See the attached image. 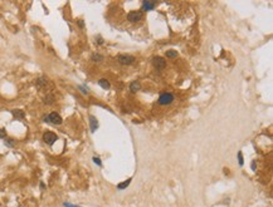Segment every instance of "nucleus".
<instances>
[{"label": "nucleus", "instance_id": "nucleus-1", "mask_svg": "<svg viewBox=\"0 0 273 207\" xmlns=\"http://www.w3.org/2000/svg\"><path fill=\"white\" fill-rule=\"evenodd\" d=\"M173 101H174V95L171 93H162L159 97V104H161V106L171 104Z\"/></svg>", "mask_w": 273, "mask_h": 207}, {"label": "nucleus", "instance_id": "nucleus-2", "mask_svg": "<svg viewBox=\"0 0 273 207\" xmlns=\"http://www.w3.org/2000/svg\"><path fill=\"white\" fill-rule=\"evenodd\" d=\"M117 60H118V63L122 64V65H130L135 62V57L129 55V54H121V55H118Z\"/></svg>", "mask_w": 273, "mask_h": 207}, {"label": "nucleus", "instance_id": "nucleus-3", "mask_svg": "<svg viewBox=\"0 0 273 207\" xmlns=\"http://www.w3.org/2000/svg\"><path fill=\"white\" fill-rule=\"evenodd\" d=\"M127 19L131 23H137L142 19V11L140 10H133V11H130L129 15H127Z\"/></svg>", "mask_w": 273, "mask_h": 207}, {"label": "nucleus", "instance_id": "nucleus-4", "mask_svg": "<svg viewBox=\"0 0 273 207\" xmlns=\"http://www.w3.org/2000/svg\"><path fill=\"white\" fill-rule=\"evenodd\" d=\"M57 139H58L57 135H56V133H53V132H45L43 135V141L47 144H49V146H52L54 142L57 141Z\"/></svg>", "mask_w": 273, "mask_h": 207}, {"label": "nucleus", "instance_id": "nucleus-5", "mask_svg": "<svg viewBox=\"0 0 273 207\" xmlns=\"http://www.w3.org/2000/svg\"><path fill=\"white\" fill-rule=\"evenodd\" d=\"M48 121H49V123L57 124V126L62 124V122H63L62 117H60V115H59L58 113H56V112H53V113H51V114H48Z\"/></svg>", "mask_w": 273, "mask_h": 207}, {"label": "nucleus", "instance_id": "nucleus-6", "mask_svg": "<svg viewBox=\"0 0 273 207\" xmlns=\"http://www.w3.org/2000/svg\"><path fill=\"white\" fill-rule=\"evenodd\" d=\"M152 63H154V67H155L157 70H162V69L166 67V62H165V60H164L161 57H156V58H154Z\"/></svg>", "mask_w": 273, "mask_h": 207}, {"label": "nucleus", "instance_id": "nucleus-7", "mask_svg": "<svg viewBox=\"0 0 273 207\" xmlns=\"http://www.w3.org/2000/svg\"><path fill=\"white\" fill-rule=\"evenodd\" d=\"M47 84H48V79L45 77H40L37 79V82H35V86H37L38 89H43Z\"/></svg>", "mask_w": 273, "mask_h": 207}, {"label": "nucleus", "instance_id": "nucleus-8", "mask_svg": "<svg viewBox=\"0 0 273 207\" xmlns=\"http://www.w3.org/2000/svg\"><path fill=\"white\" fill-rule=\"evenodd\" d=\"M155 8V3L154 1H147V0H145L142 3V10L144 11H150Z\"/></svg>", "mask_w": 273, "mask_h": 207}, {"label": "nucleus", "instance_id": "nucleus-9", "mask_svg": "<svg viewBox=\"0 0 273 207\" xmlns=\"http://www.w3.org/2000/svg\"><path fill=\"white\" fill-rule=\"evenodd\" d=\"M89 126H91V131L92 132H96V129L98 128V122H97V118L93 117V115L89 117Z\"/></svg>", "mask_w": 273, "mask_h": 207}, {"label": "nucleus", "instance_id": "nucleus-10", "mask_svg": "<svg viewBox=\"0 0 273 207\" xmlns=\"http://www.w3.org/2000/svg\"><path fill=\"white\" fill-rule=\"evenodd\" d=\"M11 114L14 115V118L15 119H23L24 117H25V114H24L23 111H20V109H14V111H11Z\"/></svg>", "mask_w": 273, "mask_h": 207}, {"label": "nucleus", "instance_id": "nucleus-11", "mask_svg": "<svg viewBox=\"0 0 273 207\" xmlns=\"http://www.w3.org/2000/svg\"><path fill=\"white\" fill-rule=\"evenodd\" d=\"M98 84H100V86L103 88V89H110V87H111V86H110V82H108L107 79H105V78L100 79V81H98Z\"/></svg>", "mask_w": 273, "mask_h": 207}, {"label": "nucleus", "instance_id": "nucleus-12", "mask_svg": "<svg viewBox=\"0 0 273 207\" xmlns=\"http://www.w3.org/2000/svg\"><path fill=\"white\" fill-rule=\"evenodd\" d=\"M130 90L132 93H135V92H137V90H140V83L138 82H132L131 84H130Z\"/></svg>", "mask_w": 273, "mask_h": 207}, {"label": "nucleus", "instance_id": "nucleus-13", "mask_svg": "<svg viewBox=\"0 0 273 207\" xmlns=\"http://www.w3.org/2000/svg\"><path fill=\"white\" fill-rule=\"evenodd\" d=\"M53 102H54V97L52 94L45 95V98H44V103H45V104H52Z\"/></svg>", "mask_w": 273, "mask_h": 207}, {"label": "nucleus", "instance_id": "nucleus-14", "mask_svg": "<svg viewBox=\"0 0 273 207\" xmlns=\"http://www.w3.org/2000/svg\"><path fill=\"white\" fill-rule=\"evenodd\" d=\"M130 182H131V180H127V181L122 182V183H118L117 185V188H118V190H123V188H126L127 186L130 185Z\"/></svg>", "mask_w": 273, "mask_h": 207}, {"label": "nucleus", "instance_id": "nucleus-15", "mask_svg": "<svg viewBox=\"0 0 273 207\" xmlns=\"http://www.w3.org/2000/svg\"><path fill=\"white\" fill-rule=\"evenodd\" d=\"M91 59H92L93 62H97V63H98V62H101V60H103V57H102L101 54H93Z\"/></svg>", "mask_w": 273, "mask_h": 207}, {"label": "nucleus", "instance_id": "nucleus-16", "mask_svg": "<svg viewBox=\"0 0 273 207\" xmlns=\"http://www.w3.org/2000/svg\"><path fill=\"white\" fill-rule=\"evenodd\" d=\"M178 55V52L176 50H167L166 52V57L167 58H175Z\"/></svg>", "mask_w": 273, "mask_h": 207}, {"label": "nucleus", "instance_id": "nucleus-17", "mask_svg": "<svg viewBox=\"0 0 273 207\" xmlns=\"http://www.w3.org/2000/svg\"><path fill=\"white\" fill-rule=\"evenodd\" d=\"M5 146H8V147H14V146H15V141H14V139H11V138L5 139Z\"/></svg>", "mask_w": 273, "mask_h": 207}, {"label": "nucleus", "instance_id": "nucleus-18", "mask_svg": "<svg viewBox=\"0 0 273 207\" xmlns=\"http://www.w3.org/2000/svg\"><path fill=\"white\" fill-rule=\"evenodd\" d=\"M238 160H239V164L240 166H243V155H242V152L238 153Z\"/></svg>", "mask_w": 273, "mask_h": 207}, {"label": "nucleus", "instance_id": "nucleus-19", "mask_svg": "<svg viewBox=\"0 0 273 207\" xmlns=\"http://www.w3.org/2000/svg\"><path fill=\"white\" fill-rule=\"evenodd\" d=\"M93 162L96 163V164H98V166H102V163H101V160L98 157H93Z\"/></svg>", "mask_w": 273, "mask_h": 207}, {"label": "nucleus", "instance_id": "nucleus-20", "mask_svg": "<svg viewBox=\"0 0 273 207\" xmlns=\"http://www.w3.org/2000/svg\"><path fill=\"white\" fill-rule=\"evenodd\" d=\"M5 137H7V131L0 129V138H5Z\"/></svg>", "mask_w": 273, "mask_h": 207}, {"label": "nucleus", "instance_id": "nucleus-21", "mask_svg": "<svg viewBox=\"0 0 273 207\" xmlns=\"http://www.w3.org/2000/svg\"><path fill=\"white\" fill-rule=\"evenodd\" d=\"M80 89H81V92H82L83 94H88V89H87V88H84V87L80 86Z\"/></svg>", "mask_w": 273, "mask_h": 207}, {"label": "nucleus", "instance_id": "nucleus-22", "mask_svg": "<svg viewBox=\"0 0 273 207\" xmlns=\"http://www.w3.org/2000/svg\"><path fill=\"white\" fill-rule=\"evenodd\" d=\"M78 27H80V28H83V27H84L83 20H78Z\"/></svg>", "mask_w": 273, "mask_h": 207}, {"label": "nucleus", "instance_id": "nucleus-23", "mask_svg": "<svg viewBox=\"0 0 273 207\" xmlns=\"http://www.w3.org/2000/svg\"><path fill=\"white\" fill-rule=\"evenodd\" d=\"M65 207H80V206H74V205H71V203H64Z\"/></svg>", "mask_w": 273, "mask_h": 207}, {"label": "nucleus", "instance_id": "nucleus-24", "mask_svg": "<svg viewBox=\"0 0 273 207\" xmlns=\"http://www.w3.org/2000/svg\"><path fill=\"white\" fill-rule=\"evenodd\" d=\"M252 169H256V162H252Z\"/></svg>", "mask_w": 273, "mask_h": 207}]
</instances>
